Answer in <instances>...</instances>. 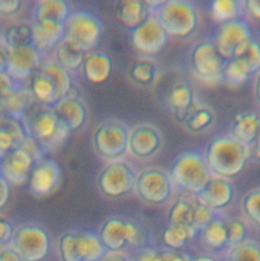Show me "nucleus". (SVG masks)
I'll list each match as a JSON object with an SVG mask.
<instances>
[{
  "instance_id": "obj_1",
  "label": "nucleus",
  "mask_w": 260,
  "mask_h": 261,
  "mask_svg": "<svg viewBox=\"0 0 260 261\" xmlns=\"http://www.w3.org/2000/svg\"><path fill=\"white\" fill-rule=\"evenodd\" d=\"M250 151L247 145L231 137H217L210 141L205 150V161L219 177L227 178L238 175L245 167Z\"/></svg>"
},
{
  "instance_id": "obj_2",
  "label": "nucleus",
  "mask_w": 260,
  "mask_h": 261,
  "mask_svg": "<svg viewBox=\"0 0 260 261\" xmlns=\"http://www.w3.org/2000/svg\"><path fill=\"white\" fill-rule=\"evenodd\" d=\"M171 182L184 191L199 194L211 178L205 158L197 152L178 155L169 168Z\"/></svg>"
},
{
  "instance_id": "obj_3",
  "label": "nucleus",
  "mask_w": 260,
  "mask_h": 261,
  "mask_svg": "<svg viewBox=\"0 0 260 261\" xmlns=\"http://www.w3.org/2000/svg\"><path fill=\"white\" fill-rule=\"evenodd\" d=\"M71 81L66 69L60 64L47 62L34 76L32 92L44 103H54L66 97L70 91Z\"/></svg>"
},
{
  "instance_id": "obj_4",
  "label": "nucleus",
  "mask_w": 260,
  "mask_h": 261,
  "mask_svg": "<svg viewBox=\"0 0 260 261\" xmlns=\"http://www.w3.org/2000/svg\"><path fill=\"white\" fill-rule=\"evenodd\" d=\"M157 20L167 35L186 38L196 30L198 15L192 3L184 0H168L158 8Z\"/></svg>"
},
{
  "instance_id": "obj_5",
  "label": "nucleus",
  "mask_w": 260,
  "mask_h": 261,
  "mask_svg": "<svg viewBox=\"0 0 260 261\" xmlns=\"http://www.w3.org/2000/svg\"><path fill=\"white\" fill-rule=\"evenodd\" d=\"M191 67L195 74L205 83L215 84L222 81L223 58L214 42L201 41L191 52Z\"/></svg>"
},
{
  "instance_id": "obj_6",
  "label": "nucleus",
  "mask_w": 260,
  "mask_h": 261,
  "mask_svg": "<svg viewBox=\"0 0 260 261\" xmlns=\"http://www.w3.org/2000/svg\"><path fill=\"white\" fill-rule=\"evenodd\" d=\"M28 130L47 147L58 146L69 130L56 119L52 109H36L27 112Z\"/></svg>"
},
{
  "instance_id": "obj_7",
  "label": "nucleus",
  "mask_w": 260,
  "mask_h": 261,
  "mask_svg": "<svg viewBox=\"0 0 260 261\" xmlns=\"http://www.w3.org/2000/svg\"><path fill=\"white\" fill-rule=\"evenodd\" d=\"M59 246L63 261H96L103 253L101 241L92 234L65 233Z\"/></svg>"
},
{
  "instance_id": "obj_8",
  "label": "nucleus",
  "mask_w": 260,
  "mask_h": 261,
  "mask_svg": "<svg viewBox=\"0 0 260 261\" xmlns=\"http://www.w3.org/2000/svg\"><path fill=\"white\" fill-rule=\"evenodd\" d=\"M139 196L151 204L164 203L171 194L169 174L158 168L144 170L136 180Z\"/></svg>"
},
{
  "instance_id": "obj_9",
  "label": "nucleus",
  "mask_w": 260,
  "mask_h": 261,
  "mask_svg": "<svg viewBox=\"0 0 260 261\" xmlns=\"http://www.w3.org/2000/svg\"><path fill=\"white\" fill-rule=\"evenodd\" d=\"M94 146L98 153L106 158L120 156L128 146V133L120 122H105L94 135Z\"/></svg>"
},
{
  "instance_id": "obj_10",
  "label": "nucleus",
  "mask_w": 260,
  "mask_h": 261,
  "mask_svg": "<svg viewBox=\"0 0 260 261\" xmlns=\"http://www.w3.org/2000/svg\"><path fill=\"white\" fill-rule=\"evenodd\" d=\"M100 33V20L89 12H76L67 20L66 38L81 47L84 51L92 48L97 43Z\"/></svg>"
},
{
  "instance_id": "obj_11",
  "label": "nucleus",
  "mask_w": 260,
  "mask_h": 261,
  "mask_svg": "<svg viewBox=\"0 0 260 261\" xmlns=\"http://www.w3.org/2000/svg\"><path fill=\"white\" fill-rule=\"evenodd\" d=\"M136 175L125 163L114 162L107 165L99 176L101 192L109 197H120L136 186Z\"/></svg>"
},
{
  "instance_id": "obj_12",
  "label": "nucleus",
  "mask_w": 260,
  "mask_h": 261,
  "mask_svg": "<svg viewBox=\"0 0 260 261\" xmlns=\"http://www.w3.org/2000/svg\"><path fill=\"white\" fill-rule=\"evenodd\" d=\"M252 38L248 24L240 19L223 22L213 41L223 59L230 60L236 50Z\"/></svg>"
},
{
  "instance_id": "obj_13",
  "label": "nucleus",
  "mask_w": 260,
  "mask_h": 261,
  "mask_svg": "<svg viewBox=\"0 0 260 261\" xmlns=\"http://www.w3.org/2000/svg\"><path fill=\"white\" fill-rule=\"evenodd\" d=\"M14 241L16 252L27 261H40L46 257L49 250L47 233L37 226L20 228Z\"/></svg>"
},
{
  "instance_id": "obj_14",
  "label": "nucleus",
  "mask_w": 260,
  "mask_h": 261,
  "mask_svg": "<svg viewBox=\"0 0 260 261\" xmlns=\"http://www.w3.org/2000/svg\"><path fill=\"white\" fill-rule=\"evenodd\" d=\"M167 34L156 18H148L132 34V41L137 50L144 54L158 53L165 45Z\"/></svg>"
},
{
  "instance_id": "obj_15",
  "label": "nucleus",
  "mask_w": 260,
  "mask_h": 261,
  "mask_svg": "<svg viewBox=\"0 0 260 261\" xmlns=\"http://www.w3.org/2000/svg\"><path fill=\"white\" fill-rule=\"evenodd\" d=\"M33 164V155L19 147L11 150L0 166L3 177L12 185L21 186L27 182Z\"/></svg>"
},
{
  "instance_id": "obj_16",
  "label": "nucleus",
  "mask_w": 260,
  "mask_h": 261,
  "mask_svg": "<svg viewBox=\"0 0 260 261\" xmlns=\"http://www.w3.org/2000/svg\"><path fill=\"white\" fill-rule=\"evenodd\" d=\"M138 230L131 222L112 218L107 220L100 231L101 243L110 250H119L136 240Z\"/></svg>"
},
{
  "instance_id": "obj_17",
  "label": "nucleus",
  "mask_w": 260,
  "mask_h": 261,
  "mask_svg": "<svg viewBox=\"0 0 260 261\" xmlns=\"http://www.w3.org/2000/svg\"><path fill=\"white\" fill-rule=\"evenodd\" d=\"M161 137L152 125L141 124L134 128L128 136V148L136 157L152 156L160 147Z\"/></svg>"
},
{
  "instance_id": "obj_18",
  "label": "nucleus",
  "mask_w": 260,
  "mask_h": 261,
  "mask_svg": "<svg viewBox=\"0 0 260 261\" xmlns=\"http://www.w3.org/2000/svg\"><path fill=\"white\" fill-rule=\"evenodd\" d=\"M233 198L231 184L223 177H211L203 190L198 194V199L208 208L221 209L226 207Z\"/></svg>"
},
{
  "instance_id": "obj_19",
  "label": "nucleus",
  "mask_w": 260,
  "mask_h": 261,
  "mask_svg": "<svg viewBox=\"0 0 260 261\" xmlns=\"http://www.w3.org/2000/svg\"><path fill=\"white\" fill-rule=\"evenodd\" d=\"M52 111L58 122L69 132L80 128L86 119L85 106L76 98L65 97L59 100Z\"/></svg>"
},
{
  "instance_id": "obj_20",
  "label": "nucleus",
  "mask_w": 260,
  "mask_h": 261,
  "mask_svg": "<svg viewBox=\"0 0 260 261\" xmlns=\"http://www.w3.org/2000/svg\"><path fill=\"white\" fill-rule=\"evenodd\" d=\"M38 63V54L31 45L12 49L8 59L6 71L9 76L14 79H25L37 67Z\"/></svg>"
},
{
  "instance_id": "obj_21",
  "label": "nucleus",
  "mask_w": 260,
  "mask_h": 261,
  "mask_svg": "<svg viewBox=\"0 0 260 261\" xmlns=\"http://www.w3.org/2000/svg\"><path fill=\"white\" fill-rule=\"evenodd\" d=\"M260 128V116L254 111H243L235 115L230 134L231 138L244 145L254 143Z\"/></svg>"
},
{
  "instance_id": "obj_22",
  "label": "nucleus",
  "mask_w": 260,
  "mask_h": 261,
  "mask_svg": "<svg viewBox=\"0 0 260 261\" xmlns=\"http://www.w3.org/2000/svg\"><path fill=\"white\" fill-rule=\"evenodd\" d=\"M148 9L146 1L122 0L117 3L116 17L122 25L135 30L149 18Z\"/></svg>"
},
{
  "instance_id": "obj_23",
  "label": "nucleus",
  "mask_w": 260,
  "mask_h": 261,
  "mask_svg": "<svg viewBox=\"0 0 260 261\" xmlns=\"http://www.w3.org/2000/svg\"><path fill=\"white\" fill-rule=\"evenodd\" d=\"M169 106L174 111L177 121L183 122L189 111L195 106V94L192 87L186 82L174 84L167 97Z\"/></svg>"
},
{
  "instance_id": "obj_24",
  "label": "nucleus",
  "mask_w": 260,
  "mask_h": 261,
  "mask_svg": "<svg viewBox=\"0 0 260 261\" xmlns=\"http://www.w3.org/2000/svg\"><path fill=\"white\" fill-rule=\"evenodd\" d=\"M59 167L55 162H43L34 170L31 178V187L37 194H46L54 188L59 179Z\"/></svg>"
},
{
  "instance_id": "obj_25",
  "label": "nucleus",
  "mask_w": 260,
  "mask_h": 261,
  "mask_svg": "<svg viewBox=\"0 0 260 261\" xmlns=\"http://www.w3.org/2000/svg\"><path fill=\"white\" fill-rule=\"evenodd\" d=\"M67 14L68 5L62 0H43L38 3L35 10L37 23L51 22L63 24Z\"/></svg>"
},
{
  "instance_id": "obj_26",
  "label": "nucleus",
  "mask_w": 260,
  "mask_h": 261,
  "mask_svg": "<svg viewBox=\"0 0 260 261\" xmlns=\"http://www.w3.org/2000/svg\"><path fill=\"white\" fill-rule=\"evenodd\" d=\"M250 75L260 70V43L253 38L240 46L232 58Z\"/></svg>"
},
{
  "instance_id": "obj_27",
  "label": "nucleus",
  "mask_w": 260,
  "mask_h": 261,
  "mask_svg": "<svg viewBox=\"0 0 260 261\" xmlns=\"http://www.w3.org/2000/svg\"><path fill=\"white\" fill-rule=\"evenodd\" d=\"M63 30V24L60 23H36L33 28V43L38 49L50 50L60 43Z\"/></svg>"
},
{
  "instance_id": "obj_28",
  "label": "nucleus",
  "mask_w": 260,
  "mask_h": 261,
  "mask_svg": "<svg viewBox=\"0 0 260 261\" xmlns=\"http://www.w3.org/2000/svg\"><path fill=\"white\" fill-rule=\"evenodd\" d=\"M111 60L104 53H93L84 61V72L92 83L105 82L111 72Z\"/></svg>"
},
{
  "instance_id": "obj_29",
  "label": "nucleus",
  "mask_w": 260,
  "mask_h": 261,
  "mask_svg": "<svg viewBox=\"0 0 260 261\" xmlns=\"http://www.w3.org/2000/svg\"><path fill=\"white\" fill-rule=\"evenodd\" d=\"M24 140L23 132L17 122L11 119L0 122V157H5L11 150L19 148Z\"/></svg>"
},
{
  "instance_id": "obj_30",
  "label": "nucleus",
  "mask_w": 260,
  "mask_h": 261,
  "mask_svg": "<svg viewBox=\"0 0 260 261\" xmlns=\"http://www.w3.org/2000/svg\"><path fill=\"white\" fill-rule=\"evenodd\" d=\"M56 57L58 64L63 68L74 69L84 62V50L69 39L65 38L57 46Z\"/></svg>"
},
{
  "instance_id": "obj_31",
  "label": "nucleus",
  "mask_w": 260,
  "mask_h": 261,
  "mask_svg": "<svg viewBox=\"0 0 260 261\" xmlns=\"http://www.w3.org/2000/svg\"><path fill=\"white\" fill-rule=\"evenodd\" d=\"M214 121V112L205 105H197L189 111L183 123L192 133H200L207 129Z\"/></svg>"
},
{
  "instance_id": "obj_32",
  "label": "nucleus",
  "mask_w": 260,
  "mask_h": 261,
  "mask_svg": "<svg viewBox=\"0 0 260 261\" xmlns=\"http://www.w3.org/2000/svg\"><path fill=\"white\" fill-rule=\"evenodd\" d=\"M196 202L197 201L187 200H177L176 202H174L168 213V219L170 224L191 227L195 229L194 223Z\"/></svg>"
},
{
  "instance_id": "obj_33",
  "label": "nucleus",
  "mask_w": 260,
  "mask_h": 261,
  "mask_svg": "<svg viewBox=\"0 0 260 261\" xmlns=\"http://www.w3.org/2000/svg\"><path fill=\"white\" fill-rule=\"evenodd\" d=\"M34 99L35 95L32 91L22 89L17 92H13L9 97L1 101V104L9 113L15 116H20L31 109Z\"/></svg>"
},
{
  "instance_id": "obj_34",
  "label": "nucleus",
  "mask_w": 260,
  "mask_h": 261,
  "mask_svg": "<svg viewBox=\"0 0 260 261\" xmlns=\"http://www.w3.org/2000/svg\"><path fill=\"white\" fill-rule=\"evenodd\" d=\"M196 230L191 227L170 224L162 234L164 244L171 249H180L195 234Z\"/></svg>"
},
{
  "instance_id": "obj_35",
  "label": "nucleus",
  "mask_w": 260,
  "mask_h": 261,
  "mask_svg": "<svg viewBox=\"0 0 260 261\" xmlns=\"http://www.w3.org/2000/svg\"><path fill=\"white\" fill-rule=\"evenodd\" d=\"M5 43L11 49L30 46L33 43V28L23 23L9 28L5 34Z\"/></svg>"
},
{
  "instance_id": "obj_36",
  "label": "nucleus",
  "mask_w": 260,
  "mask_h": 261,
  "mask_svg": "<svg viewBox=\"0 0 260 261\" xmlns=\"http://www.w3.org/2000/svg\"><path fill=\"white\" fill-rule=\"evenodd\" d=\"M129 76L136 84L143 86L150 85L156 76V65L149 59L138 60L133 64L129 70Z\"/></svg>"
},
{
  "instance_id": "obj_37",
  "label": "nucleus",
  "mask_w": 260,
  "mask_h": 261,
  "mask_svg": "<svg viewBox=\"0 0 260 261\" xmlns=\"http://www.w3.org/2000/svg\"><path fill=\"white\" fill-rule=\"evenodd\" d=\"M205 243L213 249H220L227 244L226 224L219 220H212L209 225L203 229Z\"/></svg>"
},
{
  "instance_id": "obj_38",
  "label": "nucleus",
  "mask_w": 260,
  "mask_h": 261,
  "mask_svg": "<svg viewBox=\"0 0 260 261\" xmlns=\"http://www.w3.org/2000/svg\"><path fill=\"white\" fill-rule=\"evenodd\" d=\"M239 5L233 0H215L211 4V16L217 21L226 22L235 19Z\"/></svg>"
},
{
  "instance_id": "obj_39",
  "label": "nucleus",
  "mask_w": 260,
  "mask_h": 261,
  "mask_svg": "<svg viewBox=\"0 0 260 261\" xmlns=\"http://www.w3.org/2000/svg\"><path fill=\"white\" fill-rule=\"evenodd\" d=\"M242 208L246 216L260 226V188L254 189L243 198Z\"/></svg>"
},
{
  "instance_id": "obj_40",
  "label": "nucleus",
  "mask_w": 260,
  "mask_h": 261,
  "mask_svg": "<svg viewBox=\"0 0 260 261\" xmlns=\"http://www.w3.org/2000/svg\"><path fill=\"white\" fill-rule=\"evenodd\" d=\"M248 76L249 75L245 72L241 65L233 59L227 60V62L224 63L222 70V81H224L229 87L241 86L247 81Z\"/></svg>"
},
{
  "instance_id": "obj_41",
  "label": "nucleus",
  "mask_w": 260,
  "mask_h": 261,
  "mask_svg": "<svg viewBox=\"0 0 260 261\" xmlns=\"http://www.w3.org/2000/svg\"><path fill=\"white\" fill-rule=\"evenodd\" d=\"M229 261H260V247L244 242L231 250Z\"/></svg>"
},
{
  "instance_id": "obj_42",
  "label": "nucleus",
  "mask_w": 260,
  "mask_h": 261,
  "mask_svg": "<svg viewBox=\"0 0 260 261\" xmlns=\"http://www.w3.org/2000/svg\"><path fill=\"white\" fill-rule=\"evenodd\" d=\"M227 231V244L238 246L245 242L247 236V229L244 223L238 219H233L226 224Z\"/></svg>"
},
{
  "instance_id": "obj_43",
  "label": "nucleus",
  "mask_w": 260,
  "mask_h": 261,
  "mask_svg": "<svg viewBox=\"0 0 260 261\" xmlns=\"http://www.w3.org/2000/svg\"><path fill=\"white\" fill-rule=\"evenodd\" d=\"M212 221V211L210 208L205 206L199 200L196 202L195 207V223L194 227L196 230L206 228Z\"/></svg>"
},
{
  "instance_id": "obj_44",
  "label": "nucleus",
  "mask_w": 260,
  "mask_h": 261,
  "mask_svg": "<svg viewBox=\"0 0 260 261\" xmlns=\"http://www.w3.org/2000/svg\"><path fill=\"white\" fill-rule=\"evenodd\" d=\"M13 93L10 76L4 71H0V99L3 101Z\"/></svg>"
},
{
  "instance_id": "obj_45",
  "label": "nucleus",
  "mask_w": 260,
  "mask_h": 261,
  "mask_svg": "<svg viewBox=\"0 0 260 261\" xmlns=\"http://www.w3.org/2000/svg\"><path fill=\"white\" fill-rule=\"evenodd\" d=\"M20 8L18 0H0V13L3 15H12Z\"/></svg>"
},
{
  "instance_id": "obj_46",
  "label": "nucleus",
  "mask_w": 260,
  "mask_h": 261,
  "mask_svg": "<svg viewBox=\"0 0 260 261\" xmlns=\"http://www.w3.org/2000/svg\"><path fill=\"white\" fill-rule=\"evenodd\" d=\"M244 5L251 17L260 20V0H247Z\"/></svg>"
},
{
  "instance_id": "obj_47",
  "label": "nucleus",
  "mask_w": 260,
  "mask_h": 261,
  "mask_svg": "<svg viewBox=\"0 0 260 261\" xmlns=\"http://www.w3.org/2000/svg\"><path fill=\"white\" fill-rule=\"evenodd\" d=\"M11 50L12 49L9 48L6 43L0 42V71H4L6 69Z\"/></svg>"
},
{
  "instance_id": "obj_48",
  "label": "nucleus",
  "mask_w": 260,
  "mask_h": 261,
  "mask_svg": "<svg viewBox=\"0 0 260 261\" xmlns=\"http://www.w3.org/2000/svg\"><path fill=\"white\" fill-rule=\"evenodd\" d=\"M137 261H164L162 254H158L155 251L151 249L144 250L139 257L137 258Z\"/></svg>"
},
{
  "instance_id": "obj_49",
  "label": "nucleus",
  "mask_w": 260,
  "mask_h": 261,
  "mask_svg": "<svg viewBox=\"0 0 260 261\" xmlns=\"http://www.w3.org/2000/svg\"><path fill=\"white\" fill-rule=\"evenodd\" d=\"M11 231H12V228L9 222L0 218V247L5 242H7V240L10 238Z\"/></svg>"
},
{
  "instance_id": "obj_50",
  "label": "nucleus",
  "mask_w": 260,
  "mask_h": 261,
  "mask_svg": "<svg viewBox=\"0 0 260 261\" xmlns=\"http://www.w3.org/2000/svg\"><path fill=\"white\" fill-rule=\"evenodd\" d=\"M9 197V185L8 181L0 175V208H2Z\"/></svg>"
},
{
  "instance_id": "obj_51",
  "label": "nucleus",
  "mask_w": 260,
  "mask_h": 261,
  "mask_svg": "<svg viewBox=\"0 0 260 261\" xmlns=\"http://www.w3.org/2000/svg\"><path fill=\"white\" fill-rule=\"evenodd\" d=\"M0 261H21V258L16 251L5 250L0 254Z\"/></svg>"
},
{
  "instance_id": "obj_52",
  "label": "nucleus",
  "mask_w": 260,
  "mask_h": 261,
  "mask_svg": "<svg viewBox=\"0 0 260 261\" xmlns=\"http://www.w3.org/2000/svg\"><path fill=\"white\" fill-rule=\"evenodd\" d=\"M162 257L164 261H187L184 257L174 254V253H170V252H166V253H162Z\"/></svg>"
},
{
  "instance_id": "obj_53",
  "label": "nucleus",
  "mask_w": 260,
  "mask_h": 261,
  "mask_svg": "<svg viewBox=\"0 0 260 261\" xmlns=\"http://www.w3.org/2000/svg\"><path fill=\"white\" fill-rule=\"evenodd\" d=\"M254 156L260 160V128L258 132V135L254 141Z\"/></svg>"
},
{
  "instance_id": "obj_54",
  "label": "nucleus",
  "mask_w": 260,
  "mask_h": 261,
  "mask_svg": "<svg viewBox=\"0 0 260 261\" xmlns=\"http://www.w3.org/2000/svg\"><path fill=\"white\" fill-rule=\"evenodd\" d=\"M101 261H127L122 255L119 254H110L104 257Z\"/></svg>"
},
{
  "instance_id": "obj_55",
  "label": "nucleus",
  "mask_w": 260,
  "mask_h": 261,
  "mask_svg": "<svg viewBox=\"0 0 260 261\" xmlns=\"http://www.w3.org/2000/svg\"><path fill=\"white\" fill-rule=\"evenodd\" d=\"M254 93L257 101L260 103V70L258 71L256 81H255V87H254Z\"/></svg>"
},
{
  "instance_id": "obj_56",
  "label": "nucleus",
  "mask_w": 260,
  "mask_h": 261,
  "mask_svg": "<svg viewBox=\"0 0 260 261\" xmlns=\"http://www.w3.org/2000/svg\"><path fill=\"white\" fill-rule=\"evenodd\" d=\"M190 261H215V260H213L212 258L207 257V256H200V257H197V258H195L193 260H190Z\"/></svg>"
},
{
  "instance_id": "obj_57",
  "label": "nucleus",
  "mask_w": 260,
  "mask_h": 261,
  "mask_svg": "<svg viewBox=\"0 0 260 261\" xmlns=\"http://www.w3.org/2000/svg\"><path fill=\"white\" fill-rule=\"evenodd\" d=\"M0 173H1V168H0Z\"/></svg>"
}]
</instances>
